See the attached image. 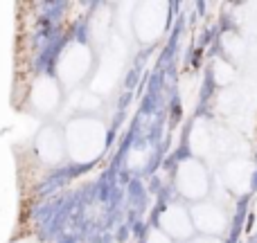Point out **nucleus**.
I'll return each instance as SVG.
<instances>
[{
    "instance_id": "11",
    "label": "nucleus",
    "mask_w": 257,
    "mask_h": 243,
    "mask_svg": "<svg viewBox=\"0 0 257 243\" xmlns=\"http://www.w3.org/2000/svg\"><path fill=\"white\" fill-rule=\"evenodd\" d=\"M104 97H99L97 93L88 88V86H81L77 90H70L66 99V108L70 111L72 117H81V115H95V113L102 108Z\"/></svg>"
},
{
    "instance_id": "6",
    "label": "nucleus",
    "mask_w": 257,
    "mask_h": 243,
    "mask_svg": "<svg viewBox=\"0 0 257 243\" xmlns=\"http://www.w3.org/2000/svg\"><path fill=\"white\" fill-rule=\"evenodd\" d=\"M27 104H30L32 111L41 117L57 115L63 108V86L59 84L57 77L39 75L30 86Z\"/></svg>"
},
{
    "instance_id": "16",
    "label": "nucleus",
    "mask_w": 257,
    "mask_h": 243,
    "mask_svg": "<svg viewBox=\"0 0 257 243\" xmlns=\"http://www.w3.org/2000/svg\"><path fill=\"white\" fill-rule=\"evenodd\" d=\"M187 243H223L219 236H203V234H199V236H194L192 241H187Z\"/></svg>"
},
{
    "instance_id": "12",
    "label": "nucleus",
    "mask_w": 257,
    "mask_h": 243,
    "mask_svg": "<svg viewBox=\"0 0 257 243\" xmlns=\"http://www.w3.org/2000/svg\"><path fill=\"white\" fill-rule=\"evenodd\" d=\"M192 151L196 153V158H205L210 155L214 149H217V133L212 131L205 120H199L192 128Z\"/></svg>"
},
{
    "instance_id": "10",
    "label": "nucleus",
    "mask_w": 257,
    "mask_h": 243,
    "mask_svg": "<svg viewBox=\"0 0 257 243\" xmlns=\"http://www.w3.org/2000/svg\"><path fill=\"white\" fill-rule=\"evenodd\" d=\"M221 182L232 194H246L253 182V162L244 158H232L221 167Z\"/></svg>"
},
{
    "instance_id": "3",
    "label": "nucleus",
    "mask_w": 257,
    "mask_h": 243,
    "mask_svg": "<svg viewBox=\"0 0 257 243\" xmlns=\"http://www.w3.org/2000/svg\"><path fill=\"white\" fill-rule=\"evenodd\" d=\"M122 68H124V43L120 41V36H111L108 45L104 48L102 63L95 68L93 77H90L88 88L93 93H97L99 97H106L108 93H113L122 77Z\"/></svg>"
},
{
    "instance_id": "5",
    "label": "nucleus",
    "mask_w": 257,
    "mask_h": 243,
    "mask_svg": "<svg viewBox=\"0 0 257 243\" xmlns=\"http://www.w3.org/2000/svg\"><path fill=\"white\" fill-rule=\"evenodd\" d=\"M176 189L185 200L201 203L210 194V176L199 158L183 160L176 167Z\"/></svg>"
},
{
    "instance_id": "14",
    "label": "nucleus",
    "mask_w": 257,
    "mask_h": 243,
    "mask_svg": "<svg viewBox=\"0 0 257 243\" xmlns=\"http://www.w3.org/2000/svg\"><path fill=\"white\" fill-rule=\"evenodd\" d=\"M237 104H239V95L232 93V90H223L221 99H219V108L223 113H232L237 108Z\"/></svg>"
},
{
    "instance_id": "4",
    "label": "nucleus",
    "mask_w": 257,
    "mask_h": 243,
    "mask_svg": "<svg viewBox=\"0 0 257 243\" xmlns=\"http://www.w3.org/2000/svg\"><path fill=\"white\" fill-rule=\"evenodd\" d=\"M167 27V3H140L133 7L131 32L142 45H151Z\"/></svg>"
},
{
    "instance_id": "15",
    "label": "nucleus",
    "mask_w": 257,
    "mask_h": 243,
    "mask_svg": "<svg viewBox=\"0 0 257 243\" xmlns=\"http://www.w3.org/2000/svg\"><path fill=\"white\" fill-rule=\"evenodd\" d=\"M145 243H176L174 239H169L167 234H165L163 230H160V227H154V230L149 232V234H147V241Z\"/></svg>"
},
{
    "instance_id": "8",
    "label": "nucleus",
    "mask_w": 257,
    "mask_h": 243,
    "mask_svg": "<svg viewBox=\"0 0 257 243\" xmlns=\"http://www.w3.org/2000/svg\"><path fill=\"white\" fill-rule=\"evenodd\" d=\"M192 221L199 234L203 236H221L228 230V212L223 205L214 200H201L190 207Z\"/></svg>"
},
{
    "instance_id": "1",
    "label": "nucleus",
    "mask_w": 257,
    "mask_h": 243,
    "mask_svg": "<svg viewBox=\"0 0 257 243\" xmlns=\"http://www.w3.org/2000/svg\"><path fill=\"white\" fill-rule=\"evenodd\" d=\"M68 146V160L77 164H90L99 160L106 149V124L95 115L70 117L63 126Z\"/></svg>"
},
{
    "instance_id": "13",
    "label": "nucleus",
    "mask_w": 257,
    "mask_h": 243,
    "mask_svg": "<svg viewBox=\"0 0 257 243\" xmlns=\"http://www.w3.org/2000/svg\"><path fill=\"white\" fill-rule=\"evenodd\" d=\"M214 79H217V84L228 86L232 79H235V72H232V68L228 66V63L217 61V66H214Z\"/></svg>"
},
{
    "instance_id": "2",
    "label": "nucleus",
    "mask_w": 257,
    "mask_h": 243,
    "mask_svg": "<svg viewBox=\"0 0 257 243\" xmlns=\"http://www.w3.org/2000/svg\"><path fill=\"white\" fill-rule=\"evenodd\" d=\"M95 50L90 41H70L57 59V79L70 93L84 86L95 72Z\"/></svg>"
},
{
    "instance_id": "7",
    "label": "nucleus",
    "mask_w": 257,
    "mask_h": 243,
    "mask_svg": "<svg viewBox=\"0 0 257 243\" xmlns=\"http://www.w3.org/2000/svg\"><path fill=\"white\" fill-rule=\"evenodd\" d=\"M34 151L43 164L57 167L63 160H68V146H66V133L57 124H45L34 137Z\"/></svg>"
},
{
    "instance_id": "9",
    "label": "nucleus",
    "mask_w": 257,
    "mask_h": 243,
    "mask_svg": "<svg viewBox=\"0 0 257 243\" xmlns=\"http://www.w3.org/2000/svg\"><path fill=\"white\" fill-rule=\"evenodd\" d=\"M158 227L176 243H187L194 239V221H192V214H190V207L181 203H172L163 209L158 218Z\"/></svg>"
}]
</instances>
